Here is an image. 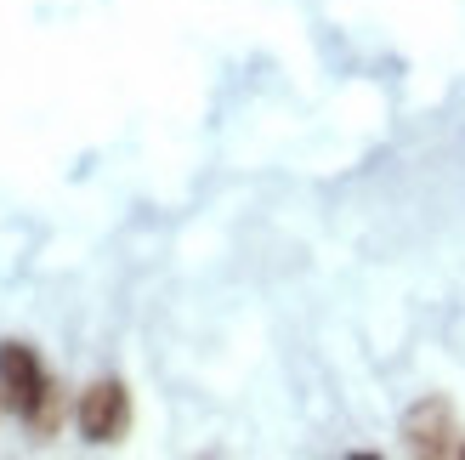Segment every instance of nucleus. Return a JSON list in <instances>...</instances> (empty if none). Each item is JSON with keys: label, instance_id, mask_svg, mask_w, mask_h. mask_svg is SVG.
Returning a JSON list of instances; mask_svg holds the SVG:
<instances>
[{"label": "nucleus", "instance_id": "nucleus-1", "mask_svg": "<svg viewBox=\"0 0 465 460\" xmlns=\"http://www.w3.org/2000/svg\"><path fill=\"white\" fill-rule=\"evenodd\" d=\"M0 398L35 438H52L63 426V386L29 341H0Z\"/></svg>", "mask_w": 465, "mask_h": 460}, {"label": "nucleus", "instance_id": "nucleus-2", "mask_svg": "<svg viewBox=\"0 0 465 460\" xmlns=\"http://www.w3.org/2000/svg\"><path fill=\"white\" fill-rule=\"evenodd\" d=\"M74 432H80V444H91V449L125 444L131 438V386L114 381V375L85 381L80 398H74Z\"/></svg>", "mask_w": 465, "mask_h": 460}, {"label": "nucleus", "instance_id": "nucleus-3", "mask_svg": "<svg viewBox=\"0 0 465 460\" xmlns=\"http://www.w3.org/2000/svg\"><path fill=\"white\" fill-rule=\"evenodd\" d=\"M403 449L409 455H460V415L449 398H420L403 415Z\"/></svg>", "mask_w": 465, "mask_h": 460}, {"label": "nucleus", "instance_id": "nucleus-4", "mask_svg": "<svg viewBox=\"0 0 465 460\" xmlns=\"http://www.w3.org/2000/svg\"><path fill=\"white\" fill-rule=\"evenodd\" d=\"M0 409H6V398H0Z\"/></svg>", "mask_w": 465, "mask_h": 460}]
</instances>
